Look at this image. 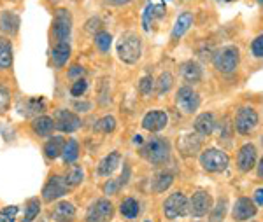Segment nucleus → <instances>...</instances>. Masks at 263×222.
<instances>
[{
  "label": "nucleus",
  "mask_w": 263,
  "mask_h": 222,
  "mask_svg": "<svg viewBox=\"0 0 263 222\" xmlns=\"http://www.w3.org/2000/svg\"><path fill=\"white\" fill-rule=\"evenodd\" d=\"M139 154H141L147 163L155 166H162L168 163L172 154L171 142L163 136H151L149 140H146L141 147H139Z\"/></svg>",
  "instance_id": "obj_1"
},
{
  "label": "nucleus",
  "mask_w": 263,
  "mask_h": 222,
  "mask_svg": "<svg viewBox=\"0 0 263 222\" xmlns=\"http://www.w3.org/2000/svg\"><path fill=\"white\" fill-rule=\"evenodd\" d=\"M118 58L126 65H135L142 56V41L137 33L134 32H125L118 41L116 46Z\"/></svg>",
  "instance_id": "obj_2"
},
{
  "label": "nucleus",
  "mask_w": 263,
  "mask_h": 222,
  "mask_svg": "<svg viewBox=\"0 0 263 222\" xmlns=\"http://www.w3.org/2000/svg\"><path fill=\"white\" fill-rule=\"evenodd\" d=\"M214 68L221 74H233L240 63V51L237 46H224L218 49L213 56Z\"/></svg>",
  "instance_id": "obj_3"
},
{
  "label": "nucleus",
  "mask_w": 263,
  "mask_h": 222,
  "mask_svg": "<svg viewBox=\"0 0 263 222\" xmlns=\"http://www.w3.org/2000/svg\"><path fill=\"white\" fill-rule=\"evenodd\" d=\"M230 165V157L224 151L216 147H209L202 151L200 154V166L207 173H221Z\"/></svg>",
  "instance_id": "obj_4"
},
{
  "label": "nucleus",
  "mask_w": 263,
  "mask_h": 222,
  "mask_svg": "<svg viewBox=\"0 0 263 222\" xmlns=\"http://www.w3.org/2000/svg\"><path fill=\"white\" fill-rule=\"evenodd\" d=\"M163 215L168 220H176L181 217H186L190 213V199L186 198L181 191L172 193L167 199L163 201Z\"/></svg>",
  "instance_id": "obj_5"
},
{
  "label": "nucleus",
  "mask_w": 263,
  "mask_h": 222,
  "mask_svg": "<svg viewBox=\"0 0 263 222\" xmlns=\"http://www.w3.org/2000/svg\"><path fill=\"white\" fill-rule=\"evenodd\" d=\"M70 191L69 184H67L65 177H62V175H49V178L46 180L44 187H42V201L46 203H53V201H58V199H62L63 196Z\"/></svg>",
  "instance_id": "obj_6"
},
{
  "label": "nucleus",
  "mask_w": 263,
  "mask_h": 222,
  "mask_svg": "<svg viewBox=\"0 0 263 222\" xmlns=\"http://www.w3.org/2000/svg\"><path fill=\"white\" fill-rule=\"evenodd\" d=\"M114 217V205L111 199L107 198H99L97 201L90 205V208L86 210L84 220L86 222H109Z\"/></svg>",
  "instance_id": "obj_7"
},
{
  "label": "nucleus",
  "mask_w": 263,
  "mask_h": 222,
  "mask_svg": "<svg viewBox=\"0 0 263 222\" xmlns=\"http://www.w3.org/2000/svg\"><path fill=\"white\" fill-rule=\"evenodd\" d=\"M258 112L253 109V107H240L235 114V121H233V126H235L237 133L240 135H251L254 131V128L258 126Z\"/></svg>",
  "instance_id": "obj_8"
},
{
  "label": "nucleus",
  "mask_w": 263,
  "mask_h": 222,
  "mask_svg": "<svg viewBox=\"0 0 263 222\" xmlns=\"http://www.w3.org/2000/svg\"><path fill=\"white\" fill-rule=\"evenodd\" d=\"M176 105L182 114H193L200 107V95L190 86H181L176 93Z\"/></svg>",
  "instance_id": "obj_9"
},
{
  "label": "nucleus",
  "mask_w": 263,
  "mask_h": 222,
  "mask_svg": "<svg viewBox=\"0 0 263 222\" xmlns=\"http://www.w3.org/2000/svg\"><path fill=\"white\" fill-rule=\"evenodd\" d=\"M72 33V16L67 9H57L53 18V37L57 42H69Z\"/></svg>",
  "instance_id": "obj_10"
},
{
  "label": "nucleus",
  "mask_w": 263,
  "mask_h": 222,
  "mask_svg": "<svg viewBox=\"0 0 263 222\" xmlns=\"http://www.w3.org/2000/svg\"><path fill=\"white\" fill-rule=\"evenodd\" d=\"M54 128L62 133H74L81 128V117L78 114H74L72 110H65V109H58L54 112Z\"/></svg>",
  "instance_id": "obj_11"
},
{
  "label": "nucleus",
  "mask_w": 263,
  "mask_h": 222,
  "mask_svg": "<svg viewBox=\"0 0 263 222\" xmlns=\"http://www.w3.org/2000/svg\"><path fill=\"white\" fill-rule=\"evenodd\" d=\"M213 208V196L207 191H195L193 196L190 198V215H193L195 219L205 217Z\"/></svg>",
  "instance_id": "obj_12"
},
{
  "label": "nucleus",
  "mask_w": 263,
  "mask_h": 222,
  "mask_svg": "<svg viewBox=\"0 0 263 222\" xmlns=\"http://www.w3.org/2000/svg\"><path fill=\"white\" fill-rule=\"evenodd\" d=\"M258 213V205L254 203V199L251 198H239L235 201L232 208V217L235 222H246V220H251L254 219V215Z\"/></svg>",
  "instance_id": "obj_13"
},
{
  "label": "nucleus",
  "mask_w": 263,
  "mask_h": 222,
  "mask_svg": "<svg viewBox=\"0 0 263 222\" xmlns=\"http://www.w3.org/2000/svg\"><path fill=\"white\" fill-rule=\"evenodd\" d=\"M168 125V116L165 110L155 109L149 110L146 116L142 117V128L146 131H151V133H158V131L165 130Z\"/></svg>",
  "instance_id": "obj_14"
},
{
  "label": "nucleus",
  "mask_w": 263,
  "mask_h": 222,
  "mask_svg": "<svg viewBox=\"0 0 263 222\" xmlns=\"http://www.w3.org/2000/svg\"><path fill=\"white\" fill-rule=\"evenodd\" d=\"M256 166V147L253 144H244L237 152V168L239 172L248 173Z\"/></svg>",
  "instance_id": "obj_15"
},
{
  "label": "nucleus",
  "mask_w": 263,
  "mask_h": 222,
  "mask_svg": "<svg viewBox=\"0 0 263 222\" xmlns=\"http://www.w3.org/2000/svg\"><path fill=\"white\" fill-rule=\"evenodd\" d=\"M202 145V138L200 135L195 131V133H186L182 135L179 140H177V149L182 152V156H192L200 149Z\"/></svg>",
  "instance_id": "obj_16"
},
{
  "label": "nucleus",
  "mask_w": 263,
  "mask_h": 222,
  "mask_svg": "<svg viewBox=\"0 0 263 222\" xmlns=\"http://www.w3.org/2000/svg\"><path fill=\"white\" fill-rule=\"evenodd\" d=\"M51 217L54 222H72L76 219V207L70 201H58L51 210Z\"/></svg>",
  "instance_id": "obj_17"
},
{
  "label": "nucleus",
  "mask_w": 263,
  "mask_h": 222,
  "mask_svg": "<svg viewBox=\"0 0 263 222\" xmlns=\"http://www.w3.org/2000/svg\"><path fill=\"white\" fill-rule=\"evenodd\" d=\"M216 125H218V123H216V117L213 112H202L195 119L193 128L200 136H207L216 130Z\"/></svg>",
  "instance_id": "obj_18"
},
{
  "label": "nucleus",
  "mask_w": 263,
  "mask_h": 222,
  "mask_svg": "<svg viewBox=\"0 0 263 222\" xmlns=\"http://www.w3.org/2000/svg\"><path fill=\"white\" fill-rule=\"evenodd\" d=\"M120 163H121L120 152L118 151L109 152V154L99 163V166H97V173H99L100 177H109V175H112L116 172V168L120 166Z\"/></svg>",
  "instance_id": "obj_19"
},
{
  "label": "nucleus",
  "mask_w": 263,
  "mask_h": 222,
  "mask_svg": "<svg viewBox=\"0 0 263 222\" xmlns=\"http://www.w3.org/2000/svg\"><path fill=\"white\" fill-rule=\"evenodd\" d=\"M181 75L186 83L190 84H197L202 80V75H203V70L200 67V63H197L195 59H188L181 65Z\"/></svg>",
  "instance_id": "obj_20"
},
{
  "label": "nucleus",
  "mask_w": 263,
  "mask_h": 222,
  "mask_svg": "<svg viewBox=\"0 0 263 222\" xmlns=\"http://www.w3.org/2000/svg\"><path fill=\"white\" fill-rule=\"evenodd\" d=\"M70 53H72V48L69 42H57V46L51 51V62L57 68H62L67 65L70 58Z\"/></svg>",
  "instance_id": "obj_21"
},
{
  "label": "nucleus",
  "mask_w": 263,
  "mask_h": 222,
  "mask_svg": "<svg viewBox=\"0 0 263 222\" xmlns=\"http://www.w3.org/2000/svg\"><path fill=\"white\" fill-rule=\"evenodd\" d=\"M65 138L60 135H54V136H49V140L44 144L42 151H44V156L48 159H57L63 154V149H65Z\"/></svg>",
  "instance_id": "obj_22"
},
{
  "label": "nucleus",
  "mask_w": 263,
  "mask_h": 222,
  "mask_svg": "<svg viewBox=\"0 0 263 222\" xmlns=\"http://www.w3.org/2000/svg\"><path fill=\"white\" fill-rule=\"evenodd\" d=\"M0 30L6 35H16L20 30V16L12 11H4L0 14Z\"/></svg>",
  "instance_id": "obj_23"
},
{
  "label": "nucleus",
  "mask_w": 263,
  "mask_h": 222,
  "mask_svg": "<svg viewBox=\"0 0 263 222\" xmlns=\"http://www.w3.org/2000/svg\"><path fill=\"white\" fill-rule=\"evenodd\" d=\"M193 25V14L192 12H181L177 16L176 23H174V28H172V41H179L182 35L190 30V27Z\"/></svg>",
  "instance_id": "obj_24"
},
{
  "label": "nucleus",
  "mask_w": 263,
  "mask_h": 222,
  "mask_svg": "<svg viewBox=\"0 0 263 222\" xmlns=\"http://www.w3.org/2000/svg\"><path fill=\"white\" fill-rule=\"evenodd\" d=\"M32 130L37 136H51L54 130V119L49 116H37L32 121Z\"/></svg>",
  "instance_id": "obj_25"
},
{
  "label": "nucleus",
  "mask_w": 263,
  "mask_h": 222,
  "mask_svg": "<svg viewBox=\"0 0 263 222\" xmlns=\"http://www.w3.org/2000/svg\"><path fill=\"white\" fill-rule=\"evenodd\" d=\"M162 16H165V6H163V4H158V6H153V4H149V6L144 9V16H142L144 30H146V32H149L151 25H153V19L162 18Z\"/></svg>",
  "instance_id": "obj_26"
},
{
  "label": "nucleus",
  "mask_w": 263,
  "mask_h": 222,
  "mask_svg": "<svg viewBox=\"0 0 263 222\" xmlns=\"http://www.w3.org/2000/svg\"><path fill=\"white\" fill-rule=\"evenodd\" d=\"M12 58V42L7 37H0V70L11 68Z\"/></svg>",
  "instance_id": "obj_27"
},
{
  "label": "nucleus",
  "mask_w": 263,
  "mask_h": 222,
  "mask_svg": "<svg viewBox=\"0 0 263 222\" xmlns=\"http://www.w3.org/2000/svg\"><path fill=\"white\" fill-rule=\"evenodd\" d=\"M120 213L125 219H137L141 213V203L135 198H125L120 205Z\"/></svg>",
  "instance_id": "obj_28"
},
{
  "label": "nucleus",
  "mask_w": 263,
  "mask_h": 222,
  "mask_svg": "<svg viewBox=\"0 0 263 222\" xmlns=\"http://www.w3.org/2000/svg\"><path fill=\"white\" fill-rule=\"evenodd\" d=\"M172 184H174V173L168 172V170H163L153 180V189H155V193H165Z\"/></svg>",
  "instance_id": "obj_29"
},
{
  "label": "nucleus",
  "mask_w": 263,
  "mask_h": 222,
  "mask_svg": "<svg viewBox=\"0 0 263 222\" xmlns=\"http://www.w3.org/2000/svg\"><path fill=\"white\" fill-rule=\"evenodd\" d=\"M227 212H228V199L224 198H219L216 205H213L209 212V222H224V217H227Z\"/></svg>",
  "instance_id": "obj_30"
},
{
  "label": "nucleus",
  "mask_w": 263,
  "mask_h": 222,
  "mask_svg": "<svg viewBox=\"0 0 263 222\" xmlns=\"http://www.w3.org/2000/svg\"><path fill=\"white\" fill-rule=\"evenodd\" d=\"M63 177H65V180H67V184H69L70 189H74V187H78L79 184H83V180H84V170H83V166L72 165L70 168L67 170V173L63 175Z\"/></svg>",
  "instance_id": "obj_31"
},
{
  "label": "nucleus",
  "mask_w": 263,
  "mask_h": 222,
  "mask_svg": "<svg viewBox=\"0 0 263 222\" xmlns=\"http://www.w3.org/2000/svg\"><path fill=\"white\" fill-rule=\"evenodd\" d=\"M78 157H79V144H78V140H74V138L67 140L65 149H63V154H62L63 163H65V165H72V163H76V159H78Z\"/></svg>",
  "instance_id": "obj_32"
},
{
  "label": "nucleus",
  "mask_w": 263,
  "mask_h": 222,
  "mask_svg": "<svg viewBox=\"0 0 263 222\" xmlns=\"http://www.w3.org/2000/svg\"><path fill=\"white\" fill-rule=\"evenodd\" d=\"M41 212V199L39 198H30L25 205V213L21 217V222H33Z\"/></svg>",
  "instance_id": "obj_33"
},
{
  "label": "nucleus",
  "mask_w": 263,
  "mask_h": 222,
  "mask_svg": "<svg viewBox=\"0 0 263 222\" xmlns=\"http://www.w3.org/2000/svg\"><path fill=\"white\" fill-rule=\"evenodd\" d=\"M93 130H95L97 133H104V135L112 133V131L116 130V119H114L112 116H104V117H100L99 121L95 123Z\"/></svg>",
  "instance_id": "obj_34"
},
{
  "label": "nucleus",
  "mask_w": 263,
  "mask_h": 222,
  "mask_svg": "<svg viewBox=\"0 0 263 222\" xmlns=\"http://www.w3.org/2000/svg\"><path fill=\"white\" fill-rule=\"evenodd\" d=\"M172 86H174V77H172L171 72H163V74H160L158 80H156V93H158L160 96L167 95V93L172 89Z\"/></svg>",
  "instance_id": "obj_35"
},
{
  "label": "nucleus",
  "mask_w": 263,
  "mask_h": 222,
  "mask_svg": "<svg viewBox=\"0 0 263 222\" xmlns=\"http://www.w3.org/2000/svg\"><path fill=\"white\" fill-rule=\"evenodd\" d=\"M111 44H112V35L109 32H99L95 35V46L99 48L102 53H109V49H111Z\"/></svg>",
  "instance_id": "obj_36"
},
{
  "label": "nucleus",
  "mask_w": 263,
  "mask_h": 222,
  "mask_svg": "<svg viewBox=\"0 0 263 222\" xmlns=\"http://www.w3.org/2000/svg\"><path fill=\"white\" fill-rule=\"evenodd\" d=\"M20 208L16 205H7L0 210V222H16Z\"/></svg>",
  "instance_id": "obj_37"
},
{
  "label": "nucleus",
  "mask_w": 263,
  "mask_h": 222,
  "mask_svg": "<svg viewBox=\"0 0 263 222\" xmlns=\"http://www.w3.org/2000/svg\"><path fill=\"white\" fill-rule=\"evenodd\" d=\"M155 79L151 77V75H144L141 79V83H139V91H141V95L144 96H149L153 93V89H155Z\"/></svg>",
  "instance_id": "obj_38"
},
{
  "label": "nucleus",
  "mask_w": 263,
  "mask_h": 222,
  "mask_svg": "<svg viewBox=\"0 0 263 222\" xmlns=\"http://www.w3.org/2000/svg\"><path fill=\"white\" fill-rule=\"evenodd\" d=\"M86 89H88L86 79H76L74 83H72V86H70V95L79 98V96H83L84 93H86Z\"/></svg>",
  "instance_id": "obj_39"
},
{
  "label": "nucleus",
  "mask_w": 263,
  "mask_h": 222,
  "mask_svg": "<svg viewBox=\"0 0 263 222\" xmlns=\"http://www.w3.org/2000/svg\"><path fill=\"white\" fill-rule=\"evenodd\" d=\"M27 112H25V116H28V114L32 112H42V109H44V100L42 98H30V100H27Z\"/></svg>",
  "instance_id": "obj_40"
},
{
  "label": "nucleus",
  "mask_w": 263,
  "mask_h": 222,
  "mask_svg": "<svg viewBox=\"0 0 263 222\" xmlns=\"http://www.w3.org/2000/svg\"><path fill=\"white\" fill-rule=\"evenodd\" d=\"M251 54L254 58H263V33L251 42Z\"/></svg>",
  "instance_id": "obj_41"
},
{
  "label": "nucleus",
  "mask_w": 263,
  "mask_h": 222,
  "mask_svg": "<svg viewBox=\"0 0 263 222\" xmlns=\"http://www.w3.org/2000/svg\"><path fill=\"white\" fill-rule=\"evenodd\" d=\"M9 102H11L9 89L4 86V84H0V112H4V110L9 107Z\"/></svg>",
  "instance_id": "obj_42"
},
{
  "label": "nucleus",
  "mask_w": 263,
  "mask_h": 222,
  "mask_svg": "<svg viewBox=\"0 0 263 222\" xmlns=\"http://www.w3.org/2000/svg\"><path fill=\"white\" fill-rule=\"evenodd\" d=\"M120 189H121V186H120V182H118V180H107L104 184V194H107V196L116 194Z\"/></svg>",
  "instance_id": "obj_43"
},
{
  "label": "nucleus",
  "mask_w": 263,
  "mask_h": 222,
  "mask_svg": "<svg viewBox=\"0 0 263 222\" xmlns=\"http://www.w3.org/2000/svg\"><path fill=\"white\" fill-rule=\"evenodd\" d=\"M123 166H125V168H123V173H121V177L118 178V182H120V186H121V187L128 184V180H130V173H132V170H130V165H128V163H125Z\"/></svg>",
  "instance_id": "obj_44"
},
{
  "label": "nucleus",
  "mask_w": 263,
  "mask_h": 222,
  "mask_svg": "<svg viewBox=\"0 0 263 222\" xmlns=\"http://www.w3.org/2000/svg\"><path fill=\"white\" fill-rule=\"evenodd\" d=\"M84 74V68L83 67H79V65H74V67H70V70H69V77L70 79H81V75Z\"/></svg>",
  "instance_id": "obj_45"
},
{
  "label": "nucleus",
  "mask_w": 263,
  "mask_h": 222,
  "mask_svg": "<svg viewBox=\"0 0 263 222\" xmlns=\"http://www.w3.org/2000/svg\"><path fill=\"white\" fill-rule=\"evenodd\" d=\"M254 203H256L258 207H263V187H258V189L254 191Z\"/></svg>",
  "instance_id": "obj_46"
},
{
  "label": "nucleus",
  "mask_w": 263,
  "mask_h": 222,
  "mask_svg": "<svg viewBox=\"0 0 263 222\" xmlns=\"http://www.w3.org/2000/svg\"><path fill=\"white\" fill-rule=\"evenodd\" d=\"M90 107L91 104H88V102H76V109H78L79 112H88Z\"/></svg>",
  "instance_id": "obj_47"
},
{
  "label": "nucleus",
  "mask_w": 263,
  "mask_h": 222,
  "mask_svg": "<svg viewBox=\"0 0 263 222\" xmlns=\"http://www.w3.org/2000/svg\"><path fill=\"white\" fill-rule=\"evenodd\" d=\"M132 0H107V4H111V6H116V7H121V6H126V4H130Z\"/></svg>",
  "instance_id": "obj_48"
},
{
  "label": "nucleus",
  "mask_w": 263,
  "mask_h": 222,
  "mask_svg": "<svg viewBox=\"0 0 263 222\" xmlns=\"http://www.w3.org/2000/svg\"><path fill=\"white\" fill-rule=\"evenodd\" d=\"M256 173H258V177L263 178V156H261V159L258 161V166H256Z\"/></svg>",
  "instance_id": "obj_49"
},
{
  "label": "nucleus",
  "mask_w": 263,
  "mask_h": 222,
  "mask_svg": "<svg viewBox=\"0 0 263 222\" xmlns=\"http://www.w3.org/2000/svg\"><path fill=\"white\" fill-rule=\"evenodd\" d=\"M144 142H146V140H142V136H141V135H135V136H134V144H135V145H142Z\"/></svg>",
  "instance_id": "obj_50"
},
{
  "label": "nucleus",
  "mask_w": 263,
  "mask_h": 222,
  "mask_svg": "<svg viewBox=\"0 0 263 222\" xmlns=\"http://www.w3.org/2000/svg\"><path fill=\"white\" fill-rule=\"evenodd\" d=\"M256 2L260 4V6H263V0H256Z\"/></svg>",
  "instance_id": "obj_51"
},
{
  "label": "nucleus",
  "mask_w": 263,
  "mask_h": 222,
  "mask_svg": "<svg viewBox=\"0 0 263 222\" xmlns=\"http://www.w3.org/2000/svg\"><path fill=\"white\" fill-rule=\"evenodd\" d=\"M144 222H153V220H149V219H147V220H144Z\"/></svg>",
  "instance_id": "obj_52"
},
{
  "label": "nucleus",
  "mask_w": 263,
  "mask_h": 222,
  "mask_svg": "<svg viewBox=\"0 0 263 222\" xmlns=\"http://www.w3.org/2000/svg\"><path fill=\"white\" fill-rule=\"evenodd\" d=\"M223 2H230V0H223Z\"/></svg>",
  "instance_id": "obj_53"
},
{
  "label": "nucleus",
  "mask_w": 263,
  "mask_h": 222,
  "mask_svg": "<svg viewBox=\"0 0 263 222\" xmlns=\"http://www.w3.org/2000/svg\"><path fill=\"white\" fill-rule=\"evenodd\" d=\"M253 222H256V220H253Z\"/></svg>",
  "instance_id": "obj_54"
}]
</instances>
